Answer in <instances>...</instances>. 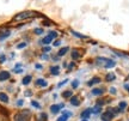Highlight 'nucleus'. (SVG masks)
Wrapping results in <instances>:
<instances>
[{
	"label": "nucleus",
	"instance_id": "nucleus-1",
	"mask_svg": "<svg viewBox=\"0 0 129 121\" xmlns=\"http://www.w3.org/2000/svg\"><path fill=\"white\" fill-rule=\"evenodd\" d=\"M36 12L34 11H24V12H20V13L16 14L13 17V20L14 22H19V20H24V19H28V18H31V17H35L36 16Z\"/></svg>",
	"mask_w": 129,
	"mask_h": 121
},
{
	"label": "nucleus",
	"instance_id": "nucleus-2",
	"mask_svg": "<svg viewBox=\"0 0 129 121\" xmlns=\"http://www.w3.org/2000/svg\"><path fill=\"white\" fill-rule=\"evenodd\" d=\"M96 62L98 64V65L105 66L106 68H111V67L115 66V61L110 60V59H106V58H97Z\"/></svg>",
	"mask_w": 129,
	"mask_h": 121
},
{
	"label": "nucleus",
	"instance_id": "nucleus-3",
	"mask_svg": "<svg viewBox=\"0 0 129 121\" xmlns=\"http://www.w3.org/2000/svg\"><path fill=\"white\" fill-rule=\"evenodd\" d=\"M112 117H114V113L111 112L110 109H109L108 112H105V113H103V114H102V120L103 121H111Z\"/></svg>",
	"mask_w": 129,
	"mask_h": 121
},
{
	"label": "nucleus",
	"instance_id": "nucleus-4",
	"mask_svg": "<svg viewBox=\"0 0 129 121\" xmlns=\"http://www.w3.org/2000/svg\"><path fill=\"white\" fill-rule=\"evenodd\" d=\"M61 108H63V103H61V104H53L50 107V112L53 114H56V113L60 112Z\"/></svg>",
	"mask_w": 129,
	"mask_h": 121
},
{
	"label": "nucleus",
	"instance_id": "nucleus-5",
	"mask_svg": "<svg viewBox=\"0 0 129 121\" xmlns=\"http://www.w3.org/2000/svg\"><path fill=\"white\" fill-rule=\"evenodd\" d=\"M10 78V73L7 71H3V72H0V82H3V80H6Z\"/></svg>",
	"mask_w": 129,
	"mask_h": 121
},
{
	"label": "nucleus",
	"instance_id": "nucleus-6",
	"mask_svg": "<svg viewBox=\"0 0 129 121\" xmlns=\"http://www.w3.org/2000/svg\"><path fill=\"white\" fill-rule=\"evenodd\" d=\"M71 104H72V106H75V107H79V106H80L79 98L75 97V96H72V97H71Z\"/></svg>",
	"mask_w": 129,
	"mask_h": 121
},
{
	"label": "nucleus",
	"instance_id": "nucleus-7",
	"mask_svg": "<svg viewBox=\"0 0 129 121\" xmlns=\"http://www.w3.org/2000/svg\"><path fill=\"white\" fill-rule=\"evenodd\" d=\"M98 83H101V78H98V77H94V78H92V79L88 82L87 85H88V86H92V85H94V84H98Z\"/></svg>",
	"mask_w": 129,
	"mask_h": 121
},
{
	"label": "nucleus",
	"instance_id": "nucleus-8",
	"mask_svg": "<svg viewBox=\"0 0 129 121\" xmlns=\"http://www.w3.org/2000/svg\"><path fill=\"white\" fill-rule=\"evenodd\" d=\"M0 101H1V102L7 103L9 102V96H7L6 93H4V92H0Z\"/></svg>",
	"mask_w": 129,
	"mask_h": 121
},
{
	"label": "nucleus",
	"instance_id": "nucleus-9",
	"mask_svg": "<svg viewBox=\"0 0 129 121\" xmlns=\"http://www.w3.org/2000/svg\"><path fill=\"white\" fill-rule=\"evenodd\" d=\"M101 112H102V106H98V104L91 109V113H93V114H98V113H101Z\"/></svg>",
	"mask_w": 129,
	"mask_h": 121
},
{
	"label": "nucleus",
	"instance_id": "nucleus-10",
	"mask_svg": "<svg viewBox=\"0 0 129 121\" xmlns=\"http://www.w3.org/2000/svg\"><path fill=\"white\" fill-rule=\"evenodd\" d=\"M50 72H51V75L57 76V75H59V72H60V70H59V66H53V67L50 68Z\"/></svg>",
	"mask_w": 129,
	"mask_h": 121
},
{
	"label": "nucleus",
	"instance_id": "nucleus-11",
	"mask_svg": "<svg viewBox=\"0 0 129 121\" xmlns=\"http://www.w3.org/2000/svg\"><path fill=\"white\" fill-rule=\"evenodd\" d=\"M90 115H91V109H86L85 112L81 113V117H83V119H87Z\"/></svg>",
	"mask_w": 129,
	"mask_h": 121
},
{
	"label": "nucleus",
	"instance_id": "nucleus-12",
	"mask_svg": "<svg viewBox=\"0 0 129 121\" xmlns=\"http://www.w3.org/2000/svg\"><path fill=\"white\" fill-rule=\"evenodd\" d=\"M53 38H54V37H53L51 35H49V36H47V37L43 38V41H42V42H43L44 44H49V43H50V42L53 41Z\"/></svg>",
	"mask_w": 129,
	"mask_h": 121
},
{
	"label": "nucleus",
	"instance_id": "nucleus-13",
	"mask_svg": "<svg viewBox=\"0 0 129 121\" xmlns=\"http://www.w3.org/2000/svg\"><path fill=\"white\" fill-rule=\"evenodd\" d=\"M20 115H22L25 120H28L29 117L31 116V114H30V112H29V110H24V112H22V113H20Z\"/></svg>",
	"mask_w": 129,
	"mask_h": 121
},
{
	"label": "nucleus",
	"instance_id": "nucleus-14",
	"mask_svg": "<svg viewBox=\"0 0 129 121\" xmlns=\"http://www.w3.org/2000/svg\"><path fill=\"white\" fill-rule=\"evenodd\" d=\"M115 78H116L115 73H108V75H106V77H105V79L108 80V82H111V80H115Z\"/></svg>",
	"mask_w": 129,
	"mask_h": 121
},
{
	"label": "nucleus",
	"instance_id": "nucleus-15",
	"mask_svg": "<svg viewBox=\"0 0 129 121\" xmlns=\"http://www.w3.org/2000/svg\"><path fill=\"white\" fill-rule=\"evenodd\" d=\"M36 85H38V86H47V82L44 79H37Z\"/></svg>",
	"mask_w": 129,
	"mask_h": 121
},
{
	"label": "nucleus",
	"instance_id": "nucleus-16",
	"mask_svg": "<svg viewBox=\"0 0 129 121\" xmlns=\"http://www.w3.org/2000/svg\"><path fill=\"white\" fill-rule=\"evenodd\" d=\"M102 93H103L102 89H92V95H94V96H99Z\"/></svg>",
	"mask_w": 129,
	"mask_h": 121
},
{
	"label": "nucleus",
	"instance_id": "nucleus-17",
	"mask_svg": "<svg viewBox=\"0 0 129 121\" xmlns=\"http://www.w3.org/2000/svg\"><path fill=\"white\" fill-rule=\"evenodd\" d=\"M72 58H73V59H79V58H80V54H79V52L77 51V49H73V51H72Z\"/></svg>",
	"mask_w": 129,
	"mask_h": 121
},
{
	"label": "nucleus",
	"instance_id": "nucleus-18",
	"mask_svg": "<svg viewBox=\"0 0 129 121\" xmlns=\"http://www.w3.org/2000/svg\"><path fill=\"white\" fill-rule=\"evenodd\" d=\"M30 82H31V76H26V77H24L23 78V84L24 85H28Z\"/></svg>",
	"mask_w": 129,
	"mask_h": 121
},
{
	"label": "nucleus",
	"instance_id": "nucleus-19",
	"mask_svg": "<svg viewBox=\"0 0 129 121\" xmlns=\"http://www.w3.org/2000/svg\"><path fill=\"white\" fill-rule=\"evenodd\" d=\"M67 52H68V48H67V47H64V48L60 49V52H59V56H63Z\"/></svg>",
	"mask_w": 129,
	"mask_h": 121
},
{
	"label": "nucleus",
	"instance_id": "nucleus-20",
	"mask_svg": "<svg viewBox=\"0 0 129 121\" xmlns=\"http://www.w3.org/2000/svg\"><path fill=\"white\" fill-rule=\"evenodd\" d=\"M62 96H63L64 98H69L73 96V92H71V91H64V92H62Z\"/></svg>",
	"mask_w": 129,
	"mask_h": 121
},
{
	"label": "nucleus",
	"instance_id": "nucleus-21",
	"mask_svg": "<svg viewBox=\"0 0 129 121\" xmlns=\"http://www.w3.org/2000/svg\"><path fill=\"white\" fill-rule=\"evenodd\" d=\"M125 107H127V103L125 102H120V104H118V109H120L121 112H123L125 109Z\"/></svg>",
	"mask_w": 129,
	"mask_h": 121
},
{
	"label": "nucleus",
	"instance_id": "nucleus-22",
	"mask_svg": "<svg viewBox=\"0 0 129 121\" xmlns=\"http://www.w3.org/2000/svg\"><path fill=\"white\" fill-rule=\"evenodd\" d=\"M14 121H25V119H24V117L20 115V113H19V114H17V115L14 116Z\"/></svg>",
	"mask_w": 129,
	"mask_h": 121
},
{
	"label": "nucleus",
	"instance_id": "nucleus-23",
	"mask_svg": "<svg viewBox=\"0 0 129 121\" xmlns=\"http://www.w3.org/2000/svg\"><path fill=\"white\" fill-rule=\"evenodd\" d=\"M67 119H68V115H66V114H63L62 116H60L59 119H57V121H67Z\"/></svg>",
	"mask_w": 129,
	"mask_h": 121
},
{
	"label": "nucleus",
	"instance_id": "nucleus-24",
	"mask_svg": "<svg viewBox=\"0 0 129 121\" xmlns=\"http://www.w3.org/2000/svg\"><path fill=\"white\" fill-rule=\"evenodd\" d=\"M78 85H79V82H78V80H73V82H72V86H73L74 89L78 88Z\"/></svg>",
	"mask_w": 129,
	"mask_h": 121
},
{
	"label": "nucleus",
	"instance_id": "nucleus-25",
	"mask_svg": "<svg viewBox=\"0 0 129 121\" xmlns=\"http://www.w3.org/2000/svg\"><path fill=\"white\" fill-rule=\"evenodd\" d=\"M31 104H32V106H34L35 108H41V106H40V104H38V103H37L36 101H32Z\"/></svg>",
	"mask_w": 129,
	"mask_h": 121
},
{
	"label": "nucleus",
	"instance_id": "nucleus-26",
	"mask_svg": "<svg viewBox=\"0 0 129 121\" xmlns=\"http://www.w3.org/2000/svg\"><path fill=\"white\" fill-rule=\"evenodd\" d=\"M72 33L75 35V36H78V37H80V38H85L86 36H84V35H80V34H78V33H75V31H72Z\"/></svg>",
	"mask_w": 129,
	"mask_h": 121
},
{
	"label": "nucleus",
	"instance_id": "nucleus-27",
	"mask_svg": "<svg viewBox=\"0 0 129 121\" xmlns=\"http://www.w3.org/2000/svg\"><path fill=\"white\" fill-rule=\"evenodd\" d=\"M43 33V30L42 29H35V34H38V35H41Z\"/></svg>",
	"mask_w": 129,
	"mask_h": 121
},
{
	"label": "nucleus",
	"instance_id": "nucleus-28",
	"mask_svg": "<svg viewBox=\"0 0 129 121\" xmlns=\"http://www.w3.org/2000/svg\"><path fill=\"white\" fill-rule=\"evenodd\" d=\"M0 121H9V120H7L6 115H4V116H3V115H0Z\"/></svg>",
	"mask_w": 129,
	"mask_h": 121
},
{
	"label": "nucleus",
	"instance_id": "nucleus-29",
	"mask_svg": "<svg viewBox=\"0 0 129 121\" xmlns=\"http://www.w3.org/2000/svg\"><path fill=\"white\" fill-rule=\"evenodd\" d=\"M43 24H44V25H47V27H50L51 22H49V20H44V22H43Z\"/></svg>",
	"mask_w": 129,
	"mask_h": 121
},
{
	"label": "nucleus",
	"instance_id": "nucleus-30",
	"mask_svg": "<svg viewBox=\"0 0 129 121\" xmlns=\"http://www.w3.org/2000/svg\"><path fill=\"white\" fill-rule=\"evenodd\" d=\"M25 46H26V43H24V42H23V43H19V44H18V48H19V49H22V48H24Z\"/></svg>",
	"mask_w": 129,
	"mask_h": 121
},
{
	"label": "nucleus",
	"instance_id": "nucleus-31",
	"mask_svg": "<svg viewBox=\"0 0 129 121\" xmlns=\"http://www.w3.org/2000/svg\"><path fill=\"white\" fill-rule=\"evenodd\" d=\"M17 106H19V107H20V106H23V100H19L18 102H17Z\"/></svg>",
	"mask_w": 129,
	"mask_h": 121
},
{
	"label": "nucleus",
	"instance_id": "nucleus-32",
	"mask_svg": "<svg viewBox=\"0 0 129 121\" xmlns=\"http://www.w3.org/2000/svg\"><path fill=\"white\" fill-rule=\"evenodd\" d=\"M110 92L112 93V95H115V93H116V89L115 88H111L110 89Z\"/></svg>",
	"mask_w": 129,
	"mask_h": 121
},
{
	"label": "nucleus",
	"instance_id": "nucleus-33",
	"mask_svg": "<svg viewBox=\"0 0 129 121\" xmlns=\"http://www.w3.org/2000/svg\"><path fill=\"white\" fill-rule=\"evenodd\" d=\"M66 83H67V79L63 80V82H61V83L59 84V86H62V85H63V84H66Z\"/></svg>",
	"mask_w": 129,
	"mask_h": 121
},
{
	"label": "nucleus",
	"instance_id": "nucleus-34",
	"mask_svg": "<svg viewBox=\"0 0 129 121\" xmlns=\"http://www.w3.org/2000/svg\"><path fill=\"white\" fill-rule=\"evenodd\" d=\"M43 49H44V52H49V51H50V48H49V47H44Z\"/></svg>",
	"mask_w": 129,
	"mask_h": 121
},
{
	"label": "nucleus",
	"instance_id": "nucleus-35",
	"mask_svg": "<svg viewBox=\"0 0 129 121\" xmlns=\"http://www.w3.org/2000/svg\"><path fill=\"white\" fill-rule=\"evenodd\" d=\"M59 44H60V41H56L55 43H54V46H59Z\"/></svg>",
	"mask_w": 129,
	"mask_h": 121
},
{
	"label": "nucleus",
	"instance_id": "nucleus-36",
	"mask_svg": "<svg viewBox=\"0 0 129 121\" xmlns=\"http://www.w3.org/2000/svg\"><path fill=\"white\" fill-rule=\"evenodd\" d=\"M124 88H125V89H127V90H128V91H129V85H128V84H127V85H124Z\"/></svg>",
	"mask_w": 129,
	"mask_h": 121
},
{
	"label": "nucleus",
	"instance_id": "nucleus-37",
	"mask_svg": "<svg viewBox=\"0 0 129 121\" xmlns=\"http://www.w3.org/2000/svg\"><path fill=\"white\" fill-rule=\"evenodd\" d=\"M84 121H87V120H84Z\"/></svg>",
	"mask_w": 129,
	"mask_h": 121
}]
</instances>
